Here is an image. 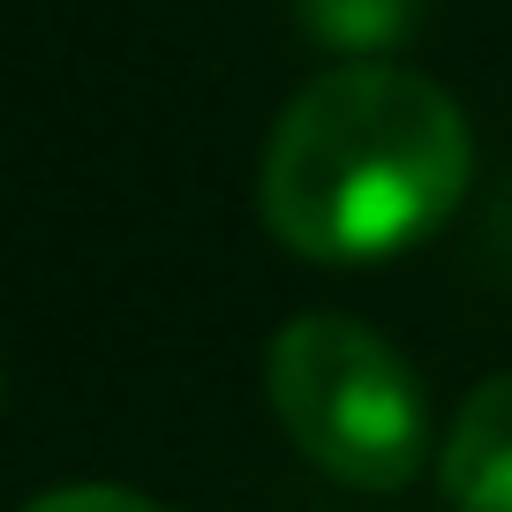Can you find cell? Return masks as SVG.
I'll list each match as a JSON object with an SVG mask.
<instances>
[{
  "label": "cell",
  "mask_w": 512,
  "mask_h": 512,
  "mask_svg": "<svg viewBox=\"0 0 512 512\" xmlns=\"http://www.w3.org/2000/svg\"><path fill=\"white\" fill-rule=\"evenodd\" d=\"M475 144L430 76L392 61H347L294 91L279 113L256 204L294 256L369 264L430 241L460 211Z\"/></svg>",
  "instance_id": "cell-1"
},
{
  "label": "cell",
  "mask_w": 512,
  "mask_h": 512,
  "mask_svg": "<svg viewBox=\"0 0 512 512\" xmlns=\"http://www.w3.org/2000/svg\"><path fill=\"white\" fill-rule=\"evenodd\" d=\"M264 392L294 452L347 490H407L430 452L415 369L354 317H294L272 339Z\"/></svg>",
  "instance_id": "cell-2"
},
{
  "label": "cell",
  "mask_w": 512,
  "mask_h": 512,
  "mask_svg": "<svg viewBox=\"0 0 512 512\" xmlns=\"http://www.w3.org/2000/svg\"><path fill=\"white\" fill-rule=\"evenodd\" d=\"M445 497L460 512H512V369L475 384L445 437Z\"/></svg>",
  "instance_id": "cell-3"
},
{
  "label": "cell",
  "mask_w": 512,
  "mask_h": 512,
  "mask_svg": "<svg viewBox=\"0 0 512 512\" xmlns=\"http://www.w3.org/2000/svg\"><path fill=\"white\" fill-rule=\"evenodd\" d=\"M287 8L317 46L347 53V61H369V53L400 46L422 23V0H287Z\"/></svg>",
  "instance_id": "cell-4"
},
{
  "label": "cell",
  "mask_w": 512,
  "mask_h": 512,
  "mask_svg": "<svg viewBox=\"0 0 512 512\" xmlns=\"http://www.w3.org/2000/svg\"><path fill=\"white\" fill-rule=\"evenodd\" d=\"M23 512H166V505L144 490H113V482H76V490H46Z\"/></svg>",
  "instance_id": "cell-5"
}]
</instances>
